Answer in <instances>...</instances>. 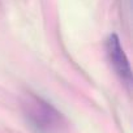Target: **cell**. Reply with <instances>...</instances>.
<instances>
[{"label":"cell","instance_id":"obj_1","mask_svg":"<svg viewBox=\"0 0 133 133\" xmlns=\"http://www.w3.org/2000/svg\"><path fill=\"white\" fill-rule=\"evenodd\" d=\"M106 48H107V55L110 57V61L114 66V69L116 71V73L123 80L130 81V77H132L130 65L127 59V55L124 54V50L121 48L120 41L116 34H111L108 37Z\"/></svg>","mask_w":133,"mask_h":133}]
</instances>
